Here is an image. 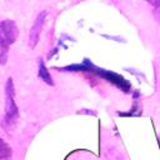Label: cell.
Returning a JSON list of instances; mask_svg holds the SVG:
<instances>
[{
	"instance_id": "cell-1",
	"label": "cell",
	"mask_w": 160,
	"mask_h": 160,
	"mask_svg": "<svg viewBox=\"0 0 160 160\" xmlns=\"http://www.w3.org/2000/svg\"><path fill=\"white\" fill-rule=\"evenodd\" d=\"M61 71H84V72H90L108 82H110L111 85H114L115 88H118L120 91H122L124 94H131L132 92V86L131 82L125 79L122 75L111 71V70H106L102 68H99L96 65H94L89 59H84L81 64H72L65 68L60 69Z\"/></svg>"
},
{
	"instance_id": "cell-2",
	"label": "cell",
	"mask_w": 160,
	"mask_h": 160,
	"mask_svg": "<svg viewBox=\"0 0 160 160\" xmlns=\"http://www.w3.org/2000/svg\"><path fill=\"white\" fill-rule=\"evenodd\" d=\"M19 119V108L15 101V86L11 78L5 84V115L2 120V128L5 131H10Z\"/></svg>"
},
{
	"instance_id": "cell-3",
	"label": "cell",
	"mask_w": 160,
	"mask_h": 160,
	"mask_svg": "<svg viewBox=\"0 0 160 160\" xmlns=\"http://www.w3.org/2000/svg\"><path fill=\"white\" fill-rule=\"evenodd\" d=\"M19 35V29L12 20L0 21V64L5 65L8 61L9 46L12 45Z\"/></svg>"
},
{
	"instance_id": "cell-4",
	"label": "cell",
	"mask_w": 160,
	"mask_h": 160,
	"mask_svg": "<svg viewBox=\"0 0 160 160\" xmlns=\"http://www.w3.org/2000/svg\"><path fill=\"white\" fill-rule=\"evenodd\" d=\"M46 15L48 12L44 10L38 14L31 29H30V32H29V44H30V48L34 49L38 42H39V39H40V34H41V30H42V26L45 24V19H46Z\"/></svg>"
},
{
	"instance_id": "cell-5",
	"label": "cell",
	"mask_w": 160,
	"mask_h": 160,
	"mask_svg": "<svg viewBox=\"0 0 160 160\" xmlns=\"http://www.w3.org/2000/svg\"><path fill=\"white\" fill-rule=\"evenodd\" d=\"M116 115L121 118H139L142 115V105L140 100H132V105L128 111H116Z\"/></svg>"
},
{
	"instance_id": "cell-6",
	"label": "cell",
	"mask_w": 160,
	"mask_h": 160,
	"mask_svg": "<svg viewBox=\"0 0 160 160\" xmlns=\"http://www.w3.org/2000/svg\"><path fill=\"white\" fill-rule=\"evenodd\" d=\"M38 64H39V69H38V76L40 78V80H42L45 84H48V85H50V86H54V85H55V82H54L52 76H51L50 71L48 70V68H46V65H45L44 60H42V59H39Z\"/></svg>"
},
{
	"instance_id": "cell-7",
	"label": "cell",
	"mask_w": 160,
	"mask_h": 160,
	"mask_svg": "<svg viewBox=\"0 0 160 160\" xmlns=\"http://www.w3.org/2000/svg\"><path fill=\"white\" fill-rule=\"evenodd\" d=\"M12 154V150L10 145L0 138V159H10Z\"/></svg>"
},
{
	"instance_id": "cell-8",
	"label": "cell",
	"mask_w": 160,
	"mask_h": 160,
	"mask_svg": "<svg viewBox=\"0 0 160 160\" xmlns=\"http://www.w3.org/2000/svg\"><path fill=\"white\" fill-rule=\"evenodd\" d=\"M152 9V15L155 20L160 24V0H145Z\"/></svg>"
},
{
	"instance_id": "cell-9",
	"label": "cell",
	"mask_w": 160,
	"mask_h": 160,
	"mask_svg": "<svg viewBox=\"0 0 160 160\" xmlns=\"http://www.w3.org/2000/svg\"><path fill=\"white\" fill-rule=\"evenodd\" d=\"M126 71H129L130 74H132V75H135L138 79H146V76H145V74H142V72H140V71H135L134 69H125Z\"/></svg>"
},
{
	"instance_id": "cell-10",
	"label": "cell",
	"mask_w": 160,
	"mask_h": 160,
	"mask_svg": "<svg viewBox=\"0 0 160 160\" xmlns=\"http://www.w3.org/2000/svg\"><path fill=\"white\" fill-rule=\"evenodd\" d=\"M131 96H132V100H140V98H141V91H140L139 89H135V90H132Z\"/></svg>"
},
{
	"instance_id": "cell-11",
	"label": "cell",
	"mask_w": 160,
	"mask_h": 160,
	"mask_svg": "<svg viewBox=\"0 0 160 160\" xmlns=\"http://www.w3.org/2000/svg\"><path fill=\"white\" fill-rule=\"evenodd\" d=\"M76 114H88V115L96 116V111H92V110H90V109H81V110H79Z\"/></svg>"
},
{
	"instance_id": "cell-12",
	"label": "cell",
	"mask_w": 160,
	"mask_h": 160,
	"mask_svg": "<svg viewBox=\"0 0 160 160\" xmlns=\"http://www.w3.org/2000/svg\"><path fill=\"white\" fill-rule=\"evenodd\" d=\"M104 38H108V39H112L115 41H119V42H125L126 40H124L122 38H119V36H109V35H102Z\"/></svg>"
},
{
	"instance_id": "cell-13",
	"label": "cell",
	"mask_w": 160,
	"mask_h": 160,
	"mask_svg": "<svg viewBox=\"0 0 160 160\" xmlns=\"http://www.w3.org/2000/svg\"><path fill=\"white\" fill-rule=\"evenodd\" d=\"M159 145H160V138H159Z\"/></svg>"
}]
</instances>
